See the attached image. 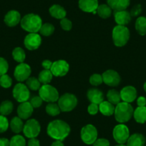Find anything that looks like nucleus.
Instances as JSON below:
<instances>
[{
	"label": "nucleus",
	"mask_w": 146,
	"mask_h": 146,
	"mask_svg": "<svg viewBox=\"0 0 146 146\" xmlns=\"http://www.w3.org/2000/svg\"><path fill=\"white\" fill-rule=\"evenodd\" d=\"M130 30L125 26L117 25L113 29L112 37L116 47H121L125 45L130 39Z\"/></svg>",
	"instance_id": "20e7f679"
},
{
	"label": "nucleus",
	"mask_w": 146,
	"mask_h": 146,
	"mask_svg": "<svg viewBox=\"0 0 146 146\" xmlns=\"http://www.w3.org/2000/svg\"><path fill=\"white\" fill-rule=\"evenodd\" d=\"M114 17L117 25L120 26H126L131 20V15L130 12L126 10L115 12Z\"/></svg>",
	"instance_id": "aec40b11"
},
{
	"label": "nucleus",
	"mask_w": 146,
	"mask_h": 146,
	"mask_svg": "<svg viewBox=\"0 0 146 146\" xmlns=\"http://www.w3.org/2000/svg\"><path fill=\"white\" fill-rule=\"evenodd\" d=\"M53 75L50 70H44L39 74L38 80L42 85H48L52 80Z\"/></svg>",
	"instance_id": "c85d7f7f"
},
{
	"label": "nucleus",
	"mask_w": 146,
	"mask_h": 146,
	"mask_svg": "<svg viewBox=\"0 0 146 146\" xmlns=\"http://www.w3.org/2000/svg\"><path fill=\"white\" fill-rule=\"evenodd\" d=\"M107 98L108 101L112 103L113 105H117L121 101V97H120V93L117 91L116 90H110L107 93Z\"/></svg>",
	"instance_id": "cd10ccee"
},
{
	"label": "nucleus",
	"mask_w": 146,
	"mask_h": 146,
	"mask_svg": "<svg viewBox=\"0 0 146 146\" xmlns=\"http://www.w3.org/2000/svg\"><path fill=\"white\" fill-rule=\"evenodd\" d=\"M70 125L61 120H55L50 122L47 128V135L55 140H64L70 133Z\"/></svg>",
	"instance_id": "f257e3e1"
},
{
	"label": "nucleus",
	"mask_w": 146,
	"mask_h": 146,
	"mask_svg": "<svg viewBox=\"0 0 146 146\" xmlns=\"http://www.w3.org/2000/svg\"><path fill=\"white\" fill-rule=\"evenodd\" d=\"M12 57L16 62L19 63H22L25 62L26 58V54L25 50L21 47H16L12 51Z\"/></svg>",
	"instance_id": "2f4dec72"
},
{
	"label": "nucleus",
	"mask_w": 146,
	"mask_h": 146,
	"mask_svg": "<svg viewBox=\"0 0 146 146\" xmlns=\"http://www.w3.org/2000/svg\"><path fill=\"white\" fill-rule=\"evenodd\" d=\"M26 85L29 90L34 91L38 90L41 88V83L39 81L38 78L35 77H29L26 80Z\"/></svg>",
	"instance_id": "473e14b6"
},
{
	"label": "nucleus",
	"mask_w": 146,
	"mask_h": 146,
	"mask_svg": "<svg viewBox=\"0 0 146 146\" xmlns=\"http://www.w3.org/2000/svg\"><path fill=\"white\" fill-rule=\"evenodd\" d=\"M42 44V38L37 33H29L24 40V44L28 50H35L38 49Z\"/></svg>",
	"instance_id": "ddd939ff"
},
{
	"label": "nucleus",
	"mask_w": 146,
	"mask_h": 146,
	"mask_svg": "<svg viewBox=\"0 0 146 146\" xmlns=\"http://www.w3.org/2000/svg\"><path fill=\"white\" fill-rule=\"evenodd\" d=\"M41 131L40 123L35 119H29L24 125V135L28 138H34L39 135Z\"/></svg>",
	"instance_id": "6e6552de"
},
{
	"label": "nucleus",
	"mask_w": 146,
	"mask_h": 146,
	"mask_svg": "<svg viewBox=\"0 0 146 146\" xmlns=\"http://www.w3.org/2000/svg\"><path fill=\"white\" fill-rule=\"evenodd\" d=\"M112 10L113 9L110 7L108 5H99L97 9V13L99 15L100 17L102 19H107L109 18L112 15Z\"/></svg>",
	"instance_id": "7c9ffc66"
},
{
	"label": "nucleus",
	"mask_w": 146,
	"mask_h": 146,
	"mask_svg": "<svg viewBox=\"0 0 146 146\" xmlns=\"http://www.w3.org/2000/svg\"><path fill=\"white\" fill-rule=\"evenodd\" d=\"M115 146H127V145H125V144H118V145H115Z\"/></svg>",
	"instance_id": "864d4df0"
},
{
	"label": "nucleus",
	"mask_w": 146,
	"mask_h": 146,
	"mask_svg": "<svg viewBox=\"0 0 146 146\" xmlns=\"http://www.w3.org/2000/svg\"><path fill=\"white\" fill-rule=\"evenodd\" d=\"M27 146H40V141L36 137L29 138V140H28Z\"/></svg>",
	"instance_id": "49530a36"
},
{
	"label": "nucleus",
	"mask_w": 146,
	"mask_h": 146,
	"mask_svg": "<svg viewBox=\"0 0 146 146\" xmlns=\"http://www.w3.org/2000/svg\"><path fill=\"white\" fill-rule=\"evenodd\" d=\"M60 26L64 30L70 31L72 27V23L70 19L65 17L60 20Z\"/></svg>",
	"instance_id": "a19ab883"
},
{
	"label": "nucleus",
	"mask_w": 146,
	"mask_h": 146,
	"mask_svg": "<svg viewBox=\"0 0 146 146\" xmlns=\"http://www.w3.org/2000/svg\"><path fill=\"white\" fill-rule=\"evenodd\" d=\"M5 23L8 27H15L20 23L21 21V15L19 12L16 10H11L7 13L5 17Z\"/></svg>",
	"instance_id": "f3484780"
},
{
	"label": "nucleus",
	"mask_w": 146,
	"mask_h": 146,
	"mask_svg": "<svg viewBox=\"0 0 146 146\" xmlns=\"http://www.w3.org/2000/svg\"><path fill=\"white\" fill-rule=\"evenodd\" d=\"M10 140H8L7 138L2 137L0 138V146H9Z\"/></svg>",
	"instance_id": "8fccbe9b"
},
{
	"label": "nucleus",
	"mask_w": 146,
	"mask_h": 146,
	"mask_svg": "<svg viewBox=\"0 0 146 146\" xmlns=\"http://www.w3.org/2000/svg\"><path fill=\"white\" fill-rule=\"evenodd\" d=\"M10 128L13 133L18 134L20 133L21 132L23 131L24 128V123L22 119L19 117H14L11 120L10 124Z\"/></svg>",
	"instance_id": "a878e982"
},
{
	"label": "nucleus",
	"mask_w": 146,
	"mask_h": 146,
	"mask_svg": "<svg viewBox=\"0 0 146 146\" xmlns=\"http://www.w3.org/2000/svg\"><path fill=\"white\" fill-rule=\"evenodd\" d=\"M133 117L137 123H146V107H137L133 112Z\"/></svg>",
	"instance_id": "393cba45"
},
{
	"label": "nucleus",
	"mask_w": 146,
	"mask_h": 146,
	"mask_svg": "<svg viewBox=\"0 0 146 146\" xmlns=\"http://www.w3.org/2000/svg\"><path fill=\"white\" fill-rule=\"evenodd\" d=\"M121 100L123 102L131 103L137 98V90L133 86H125L120 90Z\"/></svg>",
	"instance_id": "2eb2a0df"
},
{
	"label": "nucleus",
	"mask_w": 146,
	"mask_h": 146,
	"mask_svg": "<svg viewBox=\"0 0 146 146\" xmlns=\"http://www.w3.org/2000/svg\"><path fill=\"white\" fill-rule=\"evenodd\" d=\"M34 108L30 102L27 101L20 103L17 108L18 117L22 120H27L32 116Z\"/></svg>",
	"instance_id": "dca6fc26"
},
{
	"label": "nucleus",
	"mask_w": 146,
	"mask_h": 146,
	"mask_svg": "<svg viewBox=\"0 0 146 146\" xmlns=\"http://www.w3.org/2000/svg\"><path fill=\"white\" fill-rule=\"evenodd\" d=\"M9 70V64L3 57H0V76L5 75Z\"/></svg>",
	"instance_id": "ea45409f"
},
{
	"label": "nucleus",
	"mask_w": 146,
	"mask_h": 146,
	"mask_svg": "<svg viewBox=\"0 0 146 146\" xmlns=\"http://www.w3.org/2000/svg\"><path fill=\"white\" fill-rule=\"evenodd\" d=\"M39 32L43 36H49L54 33V27L50 23L42 24Z\"/></svg>",
	"instance_id": "f704fd0d"
},
{
	"label": "nucleus",
	"mask_w": 146,
	"mask_h": 146,
	"mask_svg": "<svg viewBox=\"0 0 146 146\" xmlns=\"http://www.w3.org/2000/svg\"><path fill=\"white\" fill-rule=\"evenodd\" d=\"M99 111V105L95 103H90L88 108V112L91 115H95Z\"/></svg>",
	"instance_id": "37998d69"
},
{
	"label": "nucleus",
	"mask_w": 146,
	"mask_h": 146,
	"mask_svg": "<svg viewBox=\"0 0 146 146\" xmlns=\"http://www.w3.org/2000/svg\"><path fill=\"white\" fill-rule=\"evenodd\" d=\"M31 72L32 70L29 64L24 62L19 63V64L15 67L14 76L18 82H22L27 80L30 77Z\"/></svg>",
	"instance_id": "9b49d317"
},
{
	"label": "nucleus",
	"mask_w": 146,
	"mask_h": 146,
	"mask_svg": "<svg viewBox=\"0 0 146 146\" xmlns=\"http://www.w3.org/2000/svg\"><path fill=\"white\" fill-rule=\"evenodd\" d=\"M93 146H110L109 140L105 138L97 139L92 144Z\"/></svg>",
	"instance_id": "a18cd8bd"
},
{
	"label": "nucleus",
	"mask_w": 146,
	"mask_h": 146,
	"mask_svg": "<svg viewBox=\"0 0 146 146\" xmlns=\"http://www.w3.org/2000/svg\"><path fill=\"white\" fill-rule=\"evenodd\" d=\"M108 5L115 12L125 10L129 7L130 0H107Z\"/></svg>",
	"instance_id": "412c9836"
},
{
	"label": "nucleus",
	"mask_w": 146,
	"mask_h": 146,
	"mask_svg": "<svg viewBox=\"0 0 146 146\" xmlns=\"http://www.w3.org/2000/svg\"><path fill=\"white\" fill-rule=\"evenodd\" d=\"M145 138L144 135L140 133H135L130 135L127 141V146H144Z\"/></svg>",
	"instance_id": "5701e85b"
},
{
	"label": "nucleus",
	"mask_w": 146,
	"mask_h": 146,
	"mask_svg": "<svg viewBox=\"0 0 146 146\" xmlns=\"http://www.w3.org/2000/svg\"><path fill=\"white\" fill-rule=\"evenodd\" d=\"M9 146H26V140L23 136L16 135L11 138Z\"/></svg>",
	"instance_id": "c9c22d12"
},
{
	"label": "nucleus",
	"mask_w": 146,
	"mask_h": 146,
	"mask_svg": "<svg viewBox=\"0 0 146 146\" xmlns=\"http://www.w3.org/2000/svg\"><path fill=\"white\" fill-rule=\"evenodd\" d=\"M133 112L134 110L130 103L120 102L115 108V118L120 123H127L133 116Z\"/></svg>",
	"instance_id": "7ed1b4c3"
},
{
	"label": "nucleus",
	"mask_w": 146,
	"mask_h": 146,
	"mask_svg": "<svg viewBox=\"0 0 146 146\" xmlns=\"http://www.w3.org/2000/svg\"><path fill=\"white\" fill-rule=\"evenodd\" d=\"M12 80L8 75H5L0 76V85L4 88H9L12 86Z\"/></svg>",
	"instance_id": "e433bc0d"
},
{
	"label": "nucleus",
	"mask_w": 146,
	"mask_h": 146,
	"mask_svg": "<svg viewBox=\"0 0 146 146\" xmlns=\"http://www.w3.org/2000/svg\"><path fill=\"white\" fill-rule=\"evenodd\" d=\"M60 112H61V110H60L58 104H56L54 102H50L46 106V113L49 115L54 117V116L58 115Z\"/></svg>",
	"instance_id": "72a5a7b5"
},
{
	"label": "nucleus",
	"mask_w": 146,
	"mask_h": 146,
	"mask_svg": "<svg viewBox=\"0 0 146 146\" xmlns=\"http://www.w3.org/2000/svg\"><path fill=\"white\" fill-rule=\"evenodd\" d=\"M9 126V124L7 118L5 116L0 115V133L6 132Z\"/></svg>",
	"instance_id": "58836bf2"
},
{
	"label": "nucleus",
	"mask_w": 146,
	"mask_h": 146,
	"mask_svg": "<svg viewBox=\"0 0 146 146\" xmlns=\"http://www.w3.org/2000/svg\"><path fill=\"white\" fill-rule=\"evenodd\" d=\"M51 146H64L63 144L62 141H60V140H55L54 143H52V144L51 145Z\"/></svg>",
	"instance_id": "3c124183"
},
{
	"label": "nucleus",
	"mask_w": 146,
	"mask_h": 146,
	"mask_svg": "<svg viewBox=\"0 0 146 146\" xmlns=\"http://www.w3.org/2000/svg\"><path fill=\"white\" fill-rule=\"evenodd\" d=\"M78 5L81 10L88 13H92L96 11L99 6L98 0H79Z\"/></svg>",
	"instance_id": "a211bd4d"
},
{
	"label": "nucleus",
	"mask_w": 146,
	"mask_h": 146,
	"mask_svg": "<svg viewBox=\"0 0 146 146\" xmlns=\"http://www.w3.org/2000/svg\"><path fill=\"white\" fill-rule=\"evenodd\" d=\"M137 105L138 107H145L146 98L145 97L140 96L137 99Z\"/></svg>",
	"instance_id": "09e8293b"
},
{
	"label": "nucleus",
	"mask_w": 146,
	"mask_h": 146,
	"mask_svg": "<svg viewBox=\"0 0 146 146\" xmlns=\"http://www.w3.org/2000/svg\"><path fill=\"white\" fill-rule=\"evenodd\" d=\"M49 12L52 17L60 19V20L65 18L66 15H67V12L64 9V7L59 5H52L49 9Z\"/></svg>",
	"instance_id": "4be33fe9"
},
{
	"label": "nucleus",
	"mask_w": 146,
	"mask_h": 146,
	"mask_svg": "<svg viewBox=\"0 0 146 146\" xmlns=\"http://www.w3.org/2000/svg\"><path fill=\"white\" fill-rule=\"evenodd\" d=\"M81 139L87 145H92L98 139V130L92 124H88L81 129Z\"/></svg>",
	"instance_id": "0eeeda50"
},
{
	"label": "nucleus",
	"mask_w": 146,
	"mask_h": 146,
	"mask_svg": "<svg viewBox=\"0 0 146 146\" xmlns=\"http://www.w3.org/2000/svg\"><path fill=\"white\" fill-rule=\"evenodd\" d=\"M142 12V6L139 4L135 5L133 8H132L131 11H130V14L131 17H137L141 14Z\"/></svg>",
	"instance_id": "c03bdc74"
},
{
	"label": "nucleus",
	"mask_w": 146,
	"mask_h": 146,
	"mask_svg": "<svg viewBox=\"0 0 146 146\" xmlns=\"http://www.w3.org/2000/svg\"><path fill=\"white\" fill-rule=\"evenodd\" d=\"M87 97L91 103H95L100 105L104 101V95L102 91L97 88H91L88 90Z\"/></svg>",
	"instance_id": "6ab92c4d"
},
{
	"label": "nucleus",
	"mask_w": 146,
	"mask_h": 146,
	"mask_svg": "<svg viewBox=\"0 0 146 146\" xmlns=\"http://www.w3.org/2000/svg\"><path fill=\"white\" fill-rule=\"evenodd\" d=\"M113 135L115 140L118 144H125L127 143L130 137V131L125 125L123 123L117 125L114 127L113 131Z\"/></svg>",
	"instance_id": "1a4fd4ad"
},
{
	"label": "nucleus",
	"mask_w": 146,
	"mask_h": 146,
	"mask_svg": "<svg viewBox=\"0 0 146 146\" xmlns=\"http://www.w3.org/2000/svg\"><path fill=\"white\" fill-rule=\"evenodd\" d=\"M78 98L75 95L65 93L58 100V105L62 112H70L78 105Z\"/></svg>",
	"instance_id": "39448f33"
},
{
	"label": "nucleus",
	"mask_w": 146,
	"mask_h": 146,
	"mask_svg": "<svg viewBox=\"0 0 146 146\" xmlns=\"http://www.w3.org/2000/svg\"><path fill=\"white\" fill-rule=\"evenodd\" d=\"M12 94L14 98L19 103L27 102L30 98L29 89L26 85L22 83H18L14 87Z\"/></svg>",
	"instance_id": "9d476101"
},
{
	"label": "nucleus",
	"mask_w": 146,
	"mask_h": 146,
	"mask_svg": "<svg viewBox=\"0 0 146 146\" xmlns=\"http://www.w3.org/2000/svg\"><path fill=\"white\" fill-rule=\"evenodd\" d=\"M115 108L114 105L108 101H103L99 105V111L105 116L113 115L115 113Z\"/></svg>",
	"instance_id": "b1692460"
},
{
	"label": "nucleus",
	"mask_w": 146,
	"mask_h": 146,
	"mask_svg": "<svg viewBox=\"0 0 146 146\" xmlns=\"http://www.w3.org/2000/svg\"><path fill=\"white\" fill-rule=\"evenodd\" d=\"M143 88H144V90L145 91V92H146V82H145L144 85H143Z\"/></svg>",
	"instance_id": "603ef678"
},
{
	"label": "nucleus",
	"mask_w": 146,
	"mask_h": 146,
	"mask_svg": "<svg viewBox=\"0 0 146 146\" xmlns=\"http://www.w3.org/2000/svg\"><path fill=\"white\" fill-rule=\"evenodd\" d=\"M70 70V65L65 60H60L53 62L50 71L52 73L53 76L63 77L65 76Z\"/></svg>",
	"instance_id": "f8f14e48"
},
{
	"label": "nucleus",
	"mask_w": 146,
	"mask_h": 146,
	"mask_svg": "<svg viewBox=\"0 0 146 146\" xmlns=\"http://www.w3.org/2000/svg\"><path fill=\"white\" fill-rule=\"evenodd\" d=\"M39 95L43 101L50 102H54L58 101L60 95L54 87L50 85H42L39 90Z\"/></svg>",
	"instance_id": "423d86ee"
},
{
	"label": "nucleus",
	"mask_w": 146,
	"mask_h": 146,
	"mask_svg": "<svg viewBox=\"0 0 146 146\" xmlns=\"http://www.w3.org/2000/svg\"><path fill=\"white\" fill-rule=\"evenodd\" d=\"M90 83L92 85V86H99L103 82V80H102V76L100 74L95 73L91 75L90 78Z\"/></svg>",
	"instance_id": "4c0bfd02"
},
{
	"label": "nucleus",
	"mask_w": 146,
	"mask_h": 146,
	"mask_svg": "<svg viewBox=\"0 0 146 146\" xmlns=\"http://www.w3.org/2000/svg\"><path fill=\"white\" fill-rule=\"evenodd\" d=\"M53 62L50 61L49 60H45L42 62V66L44 68V70H50L52 65Z\"/></svg>",
	"instance_id": "de8ad7c7"
},
{
	"label": "nucleus",
	"mask_w": 146,
	"mask_h": 146,
	"mask_svg": "<svg viewBox=\"0 0 146 146\" xmlns=\"http://www.w3.org/2000/svg\"><path fill=\"white\" fill-rule=\"evenodd\" d=\"M42 99L40 98V95H39V96L33 97V98H31L30 101H29V102H30V104L32 105V106L33 107V108H40V107L42 105Z\"/></svg>",
	"instance_id": "79ce46f5"
},
{
	"label": "nucleus",
	"mask_w": 146,
	"mask_h": 146,
	"mask_svg": "<svg viewBox=\"0 0 146 146\" xmlns=\"http://www.w3.org/2000/svg\"><path fill=\"white\" fill-rule=\"evenodd\" d=\"M13 103L11 101H3L0 105V114L4 116L9 115L13 111Z\"/></svg>",
	"instance_id": "c756f323"
},
{
	"label": "nucleus",
	"mask_w": 146,
	"mask_h": 146,
	"mask_svg": "<svg viewBox=\"0 0 146 146\" xmlns=\"http://www.w3.org/2000/svg\"><path fill=\"white\" fill-rule=\"evenodd\" d=\"M0 115H1V114H0Z\"/></svg>",
	"instance_id": "5fc2aeb1"
},
{
	"label": "nucleus",
	"mask_w": 146,
	"mask_h": 146,
	"mask_svg": "<svg viewBox=\"0 0 146 146\" xmlns=\"http://www.w3.org/2000/svg\"><path fill=\"white\" fill-rule=\"evenodd\" d=\"M135 29L140 35L144 36L146 35V17H139L136 19Z\"/></svg>",
	"instance_id": "bb28decb"
},
{
	"label": "nucleus",
	"mask_w": 146,
	"mask_h": 146,
	"mask_svg": "<svg viewBox=\"0 0 146 146\" xmlns=\"http://www.w3.org/2000/svg\"><path fill=\"white\" fill-rule=\"evenodd\" d=\"M103 82L110 87H117L120 83L121 78L120 75L113 70H108L102 73Z\"/></svg>",
	"instance_id": "4468645a"
},
{
	"label": "nucleus",
	"mask_w": 146,
	"mask_h": 146,
	"mask_svg": "<svg viewBox=\"0 0 146 146\" xmlns=\"http://www.w3.org/2000/svg\"><path fill=\"white\" fill-rule=\"evenodd\" d=\"M21 27L29 33H37L40 31L42 20L39 15L31 13L25 15L21 19Z\"/></svg>",
	"instance_id": "f03ea898"
}]
</instances>
